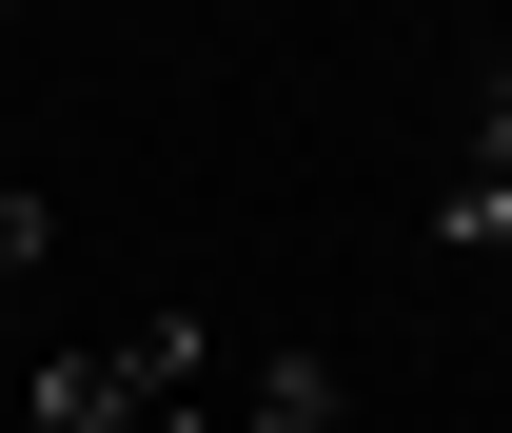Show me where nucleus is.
Instances as JSON below:
<instances>
[{"label":"nucleus","instance_id":"nucleus-1","mask_svg":"<svg viewBox=\"0 0 512 433\" xmlns=\"http://www.w3.org/2000/svg\"><path fill=\"white\" fill-rule=\"evenodd\" d=\"M197 374H217V355H197V315H138V335H99V355H40L20 414H40V433H158Z\"/></svg>","mask_w":512,"mask_h":433},{"label":"nucleus","instance_id":"nucleus-2","mask_svg":"<svg viewBox=\"0 0 512 433\" xmlns=\"http://www.w3.org/2000/svg\"><path fill=\"white\" fill-rule=\"evenodd\" d=\"M434 237H453V256H512V79H473V158H453Z\"/></svg>","mask_w":512,"mask_h":433},{"label":"nucleus","instance_id":"nucleus-3","mask_svg":"<svg viewBox=\"0 0 512 433\" xmlns=\"http://www.w3.org/2000/svg\"><path fill=\"white\" fill-rule=\"evenodd\" d=\"M40 237H60V217H40V197H0V296L40 276Z\"/></svg>","mask_w":512,"mask_h":433},{"label":"nucleus","instance_id":"nucleus-4","mask_svg":"<svg viewBox=\"0 0 512 433\" xmlns=\"http://www.w3.org/2000/svg\"><path fill=\"white\" fill-rule=\"evenodd\" d=\"M158 433H237V374H197V394H178V414H158Z\"/></svg>","mask_w":512,"mask_h":433}]
</instances>
